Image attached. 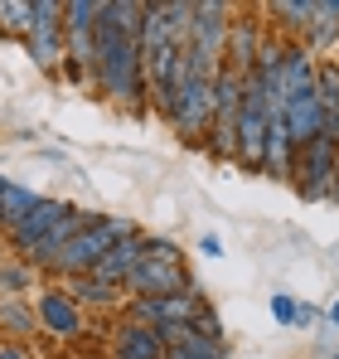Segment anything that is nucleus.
<instances>
[{
	"label": "nucleus",
	"instance_id": "obj_12",
	"mask_svg": "<svg viewBox=\"0 0 339 359\" xmlns=\"http://www.w3.org/2000/svg\"><path fill=\"white\" fill-rule=\"evenodd\" d=\"M286 131H291L296 151L310 146L315 136H325V107H320V88H315V83L286 97Z\"/></svg>",
	"mask_w": 339,
	"mask_h": 359
},
{
	"label": "nucleus",
	"instance_id": "obj_22",
	"mask_svg": "<svg viewBox=\"0 0 339 359\" xmlns=\"http://www.w3.org/2000/svg\"><path fill=\"white\" fill-rule=\"evenodd\" d=\"M68 292H73L78 306H97V311H112V306H121V297H126V287L97 282V277H73V282H68Z\"/></svg>",
	"mask_w": 339,
	"mask_h": 359
},
{
	"label": "nucleus",
	"instance_id": "obj_25",
	"mask_svg": "<svg viewBox=\"0 0 339 359\" xmlns=\"http://www.w3.org/2000/svg\"><path fill=\"white\" fill-rule=\"evenodd\" d=\"M194 330H199V335H209V340H223V325H219V316H214L209 306L194 316Z\"/></svg>",
	"mask_w": 339,
	"mask_h": 359
},
{
	"label": "nucleus",
	"instance_id": "obj_31",
	"mask_svg": "<svg viewBox=\"0 0 339 359\" xmlns=\"http://www.w3.org/2000/svg\"><path fill=\"white\" fill-rule=\"evenodd\" d=\"M0 184H5V175H0Z\"/></svg>",
	"mask_w": 339,
	"mask_h": 359
},
{
	"label": "nucleus",
	"instance_id": "obj_13",
	"mask_svg": "<svg viewBox=\"0 0 339 359\" xmlns=\"http://www.w3.org/2000/svg\"><path fill=\"white\" fill-rule=\"evenodd\" d=\"M68 214H73V204H68V199H44V204H39V209H34V214H29L25 224H20V229L10 233L15 252L25 257V252H29L34 243H44V238H49V233H54V229L63 224V219H68Z\"/></svg>",
	"mask_w": 339,
	"mask_h": 359
},
{
	"label": "nucleus",
	"instance_id": "obj_11",
	"mask_svg": "<svg viewBox=\"0 0 339 359\" xmlns=\"http://www.w3.org/2000/svg\"><path fill=\"white\" fill-rule=\"evenodd\" d=\"M131 306V320L141 325H155V330H170V325H194V316L209 306L204 297H136L126 301Z\"/></svg>",
	"mask_w": 339,
	"mask_h": 359
},
{
	"label": "nucleus",
	"instance_id": "obj_28",
	"mask_svg": "<svg viewBox=\"0 0 339 359\" xmlns=\"http://www.w3.org/2000/svg\"><path fill=\"white\" fill-rule=\"evenodd\" d=\"M0 359H25V345H15V340H0Z\"/></svg>",
	"mask_w": 339,
	"mask_h": 359
},
{
	"label": "nucleus",
	"instance_id": "obj_15",
	"mask_svg": "<svg viewBox=\"0 0 339 359\" xmlns=\"http://www.w3.org/2000/svg\"><path fill=\"white\" fill-rule=\"evenodd\" d=\"M141 257H146V233L121 238V243H112V248H107V257L92 267V277H97V282H112V287H126Z\"/></svg>",
	"mask_w": 339,
	"mask_h": 359
},
{
	"label": "nucleus",
	"instance_id": "obj_21",
	"mask_svg": "<svg viewBox=\"0 0 339 359\" xmlns=\"http://www.w3.org/2000/svg\"><path fill=\"white\" fill-rule=\"evenodd\" d=\"M262 15L267 20H277V29L286 34H305V25H310V15H315V0H272V5H262Z\"/></svg>",
	"mask_w": 339,
	"mask_h": 359
},
{
	"label": "nucleus",
	"instance_id": "obj_8",
	"mask_svg": "<svg viewBox=\"0 0 339 359\" xmlns=\"http://www.w3.org/2000/svg\"><path fill=\"white\" fill-rule=\"evenodd\" d=\"M233 5L223 0H194V25H189V49L204 59V68H223L228 54V34H233Z\"/></svg>",
	"mask_w": 339,
	"mask_h": 359
},
{
	"label": "nucleus",
	"instance_id": "obj_6",
	"mask_svg": "<svg viewBox=\"0 0 339 359\" xmlns=\"http://www.w3.org/2000/svg\"><path fill=\"white\" fill-rule=\"evenodd\" d=\"M237 121H242V73L223 63L214 73V131H209L214 161H237Z\"/></svg>",
	"mask_w": 339,
	"mask_h": 359
},
{
	"label": "nucleus",
	"instance_id": "obj_18",
	"mask_svg": "<svg viewBox=\"0 0 339 359\" xmlns=\"http://www.w3.org/2000/svg\"><path fill=\"white\" fill-rule=\"evenodd\" d=\"M39 204H44V199H39L34 189H25V184H15V180H5V184H0V229H5V233H15V229H20Z\"/></svg>",
	"mask_w": 339,
	"mask_h": 359
},
{
	"label": "nucleus",
	"instance_id": "obj_24",
	"mask_svg": "<svg viewBox=\"0 0 339 359\" xmlns=\"http://www.w3.org/2000/svg\"><path fill=\"white\" fill-rule=\"evenodd\" d=\"M29 277H34L29 262H0V292L20 297V292H29Z\"/></svg>",
	"mask_w": 339,
	"mask_h": 359
},
{
	"label": "nucleus",
	"instance_id": "obj_27",
	"mask_svg": "<svg viewBox=\"0 0 339 359\" xmlns=\"http://www.w3.org/2000/svg\"><path fill=\"white\" fill-rule=\"evenodd\" d=\"M199 252H204V257H223V243H219V233H204V238H199Z\"/></svg>",
	"mask_w": 339,
	"mask_h": 359
},
{
	"label": "nucleus",
	"instance_id": "obj_9",
	"mask_svg": "<svg viewBox=\"0 0 339 359\" xmlns=\"http://www.w3.org/2000/svg\"><path fill=\"white\" fill-rule=\"evenodd\" d=\"M335 161H339V146L330 136H315L310 146L296 151V189L305 199H335Z\"/></svg>",
	"mask_w": 339,
	"mask_h": 359
},
{
	"label": "nucleus",
	"instance_id": "obj_20",
	"mask_svg": "<svg viewBox=\"0 0 339 359\" xmlns=\"http://www.w3.org/2000/svg\"><path fill=\"white\" fill-rule=\"evenodd\" d=\"M315 88H320V107H325V136L339 146V63H320Z\"/></svg>",
	"mask_w": 339,
	"mask_h": 359
},
{
	"label": "nucleus",
	"instance_id": "obj_1",
	"mask_svg": "<svg viewBox=\"0 0 339 359\" xmlns=\"http://www.w3.org/2000/svg\"><path fill=\"white\" fill-rule=\"evenodd\" d=\"M141 25H146V5L141 0H102V20H97V63H92V88L126 107V112H146V73H141Z\"/></svg>",
	"mask_w": 339,
	"mask_h": 359
},
{
	"label": "nucleus",
	"instance_id": "obj_3",
	"mask_svg": "<svg viewBox=\"0 0 339 359\" xmlns=\"http://www.w3.org/2000/svg\"><path fill=\"white\" fill-rule=\"evenodd\" d=\"M136 233H141V229H136L131 219H121V214H92L88 229L49 262V272H54V277H68V282H73V277H92V267L107 257V248L121 243V238H136Z\"/></svg>",
	"mask_w": 339,
	"mask_h": 359
},
{
	"label": "nucleus",
	"instance_id": "obj_2",
	"mask_svg": "<svg viewBox=\"0 0 339 359\" xmlns=\"http://www.w3.org/2000/svg\"><path fill=\"white\" fill-rule=\"evenodd\" d=\"M136 297H199L194 277L184 267V252L170 238H146V257L136 262V272L126 282V301Z\"/></svg>",
	"mask_w": 339,
	"mask_h": 359
},
{
	"label": "nucleus",
	"instance_id": "obj_30",
	"mask_svg": "<svg viewBox=\"0 0 339 359\" xmlns=\"http://www.w3.org/2000/svg\"><path fill=\"white\" fill-rule=\"evenodd\" d=\"M330 320H335V325H339V301H335V306H330Z\"/></svg>",
	"mask_w": 339,
	"mask_h": 359
},
{
	"label": "nucleus",
	"instance_id": "obj_7",
	"mask_svg": "<svg viewBox=\"0 0 339 359\" xmlns=\"http://www.w3.org/2000/svg\"><path fill=\"white\" fill-rule=\"evenodd\" d=\"M63 5L68 0H34V25L25 34V54L39 63L44 73H63L68 63V39H63Z\"/></svg>",
	"mask_w": 339,
	"mask_h": 359
},
{
	"label": "nucleus",
	"instance_id": "obj_17",
	"mask_svg": "<svg viewBox=\"0 0 339 359\" xmlns=\"http://www.w3.org/2000/svg\"><path fill=\"white\" fill-rule=\"evenodd\" d=\"M300 44H305L310 54L335 49V44H339V0H315V15H310V25H305Z\"/></svg>",
	"mask_w": 339,
	"mask_h": 359
},
{
	"label": "nucleus",
	"instance_id": "obj_10",
	"mask_svg": "<svg viewBox=\"0 0 339 359\" xmlns=\"http://www.w3.org/2000/svg\"><path fill=\"white\" fill-rule=\"evenodd\" d=\"M34 311H39V330L54 340H83V330H88V316L68 287H44L34 297Z\"/></svg>",
	"mask_w": 339,
	"mask_h": 359
},
{
	"label": "nucleus",
	"instance_id": "obj_4",
	"mask_svg": "<svg viewBox=\"0 0 339 359\" xmlns=\"http://www.w3.org/2000/svg\"><path fill=\"white\" fill-rule=\"evenodd\" d=\"M165 121L184 146H209V131H214V73L209 68H199L179 88V97L170 102Z\"/></svg>",
	"mask_w": 339,
	"mask_h": 359
},
{
	"label": "nucleus",
	"instance_id": "obj_5",
	"mask_svg": "<svg viewBox=\"0 0 339 359\" xmlns=\"http://www.w3.org/2000/svg\"><path fill=\"white\" fill-rule=\"evenodd\" d=\"M97 20H102V0H68V5H63V39H68L63 78H68V83H92V63H97Z\"/></svg>",
	"mask_w": 339,
	"mask_h": 359
},
{
	"label": "nucleus",
	"instance_id": "obj_19",
	"mask_svg": "<svg viewBox=\"0 0 339 359\" xmlns=\"http://www.w3.org/2000/svg\"><path fill=\"white\" fill-rule=\"evenodd\" d=\"M0 330L20 345L25 335H34V330H39V311H34L29 301H20V297H5V301H0Z\"/></svg>",
	"mask_w": 339,
	"mask_h": 359
},
{
	"label": "nucleus",
	"instance_id": "obj_14",
	"mask_svg": "<svg viewBox=\"0 0 339 359\" xmlns=\"http://www.w3.org/2000/svg\"><path fill=\"white\" fill-rule=\"evenodd\" d=\"M116 359H165V335L155 325H141V320H121L112 340Z\"/></svg>",
	"mask_w": 339,
	"mask_h": 359
},
{
	"label": "nucleus",
	"instance_id": "obj_26",
	"mask_svg": "<svg viewBox=\"0 0 339 359\" xmlns=\"http://www.w3.org/2000/svg\"><path fill=\"white\" fill-rule=\"evenodd\" d=\"M296 311H300V306L286 297V292H277V297H272V316H277L282 325H296Z\"/></svg>",
	"mask_w": 339,
	"mask_h": 359
},
{
	"label": "nucleus",
	"instance_id": "obj_16",
	"mask_svg": "<svg viewBox=\"0 0 339 359\" xmlns=\"http://www.w3.org/2000/svg\"><path fill=\"white\" fill-rule=\"evenodd\" d=\"M262 39H267L262 20H247V15H237V20H233V34H228V54H223V63H228V68H237V73L247 78V73H252V63H257V49H262Z\"/></svg>",
	"mask_w": 339,
	"mask_h": 359
},
{
	"label": "nucleus",
	"instance_id": "obj_23",
	"mask_svg": "<svg viewBox=\"0 0 339 359\" xmlns=\"http://www.w3.org/2000/svg\"><path fill=\"white\" fill-rule=\"evenodd\" d=\"M29 25H34V0H0V34L25 44Z\"/></svg>",
	"mask_w": 339,
	"mask_h": 359
},
{
	"label": "nucleus",
	"instance_id": "obj_29",
	"mask_svg": "<svg viewBox=\"0 0 339 359\" xmlns=\"http://www.w3.org/2000/svg\"><path fill=\"white\" fill-rule=\"evenodd\" d=\"M335 204H339V161H335Z\"/></svg>",
	"mask_w": 339,
	"mask_h": 359
},
{
	"label": "nucleus",
	"instance_id": "obj_32",
	"mask_svg": "<svg viewBox=\"0 0 339 359\" xmlns=\"http://www.w3.org/2000/svg\"><path fill=\"white\" fill-rule=\"evenodd\" d=\"M335 359H339V350H335Z\"/></svg>",
	"mask_w": 339,
	"mask_h": 359
}]
</instances>
